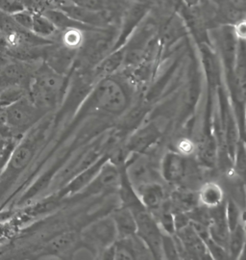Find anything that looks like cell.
Wrapping results in <instances>:
<instances>
[{
    "instance_id": "cell-27",
    "label": "cell",
    "mask_w": 246,
    "mask_h": 260,
    "mask_svg": "<svg viewBox=\"0 0 246 260\" xmlns=\"http://www.w3.org/2000/svg\"><path fill=\"white\" fill-rule=\"evenodd\" d=\"M225 214H226V219H227V223H228L229 230L230 232L233 231L234 229L237 228L240 223V214H239V208L237 205L230 201L225 207Z\"/></svg>"
},
{
    "instance_id": "cell-24",
    "label": "cell",
    "mask_w": 246,
    "mask_h": 260,
    "mask_svg": "<svg viewBox=\"0 0 246 260\" xmlns=\"http://www.w3.org/2000/svg\"><path fill=\"white\" fill-rule=\"evenodd\" d=\"M19 141L20 138L14 136L0 137V174L8 165Z\"/></svg>"
},
{
    "instance_id": "cell-31",
    "label": "cell",
    "mask_w": 246,
    "mask_h": 260,
    "mask_svg": "<svg viewBox=\"0 0 246 260\" xmlns=\"http://www.w3.org/2000/svg\"><path fill=\"white\" fill-rule=\"evenodd\" d=\"M75 240V235L73 233H66L64 235H61L52 242V249L55 251H64L65 249L73 245Z\"/></svg>"
},
{
    "instance_id": "cell-9",
    "label": "cell",
    "mask_w": 246,
    "mask_h": 260,
    "mask_svg": "<svg viewBox=\"0 0 246 260\" xmlns=\"http://www.w3.org/2000/svg\"><path fill=\"white\" fill-rule=\"evenodd\" d=\"M84 237L91 246L107 249L110 245H113L119 239V234L111 217L91 224L87 231L84 232Z\"/></svg>"
},
{
    "instance_id": "cell-29",
    "label": "cell",
    "mask_w": 246,
    "mask_h": 260,
    "mask_svg": "<svg viewBox=\"0 0 246 260\" xmlns=\"http://www.w3.org/2000/svg\"><path fill=\"white\" fill-rule=\"evenodd\" d=\"M67 2L91 11L100 12L107 9L106 0H67Z\"/></svg>"
},
{
    "instance_id": "cell-17",
    "label": "cell",
    "mask_w": 246,
    "mask_h": 260,
    "mask_svg": "<svg viewBox=\"0 0 246 260\" xmlns=\"http://www.w3.org/2000/svg\"><path fill=\"white\" fill-rule=\"evenodd\" d=\"M125 59V49L124 47H119L112 50V52L105 56L95 69V77H98L99 80L105 77L112 76L120 67L124 65Z\"/></svg>"
},
{
    "instance_id": "cell-14",
    "label": "cell",
    "mask_w": 246,
    "mask_h": 260,
    "mask_svg": "<svg viewBox=\"0 0 246 260\" xmlns=\"http://www.w3.org/2000/svg\"><path fill=\"white\" fill-rule=\"evenodd\" d=\"M108 155H101L96 161H94L89 167L84 169L74 177H72L67 183L65 184L61 191L59 197H65L67 195L79 194L84 188H86L92 181V179L96 177L98 172L100 171L103 164L109 159Z\"/></svg>"
},
{
    "instance_id": "cell-8",
    "label": "cell",
    "mask_w": 246,
    "mask_h": 260,
    "mask_svg": "<svg viewBox=\"0 0 246 260\" xmlns=\"http://www.w3.org/2000/svg\"><path fill=\"white\" fill-rule=\"evenodd\" d=\"M149 11V6L146 3L137 2L128 6L125 11V15L121 22V29L119 38L116 40L114 45V49L123 47L130 36L135 32L139 24L143 22Z\"/></svg>"
},
{
    "instance_id": "cell-11",
    "label": "cell",
    "mask_w": 246,
    "mask_h": 260,
    "mask_svg": "<svg viewBox=\"0 0 246 260\" xmlns=\"http://www.w3.org/2000/svg\"><path fill=\"white\" fill-rule=\"evenodd\" d=\"M175 233L185 251L193 258L207 259L210 256L206 243L193 228L191 222L178 229Z\"/></svg>"
},
{
    "instance_id": "cell-16",
    "label": "cell",
    "mask_w": 246,
    "mask_h": 260,
    "mask_svg": "<svg viewBox=\"0 0 246 260\" xmlns=\"http://www.w3.org/2000/svg\"><path fill=\"white\" fill-rule=\"evenodd\" d=\"M142 204L151 212L155 213L165 203V193L163 186L156 181L134 188Z\"/></svg>"
},
{
    "instance_id": "cell-35",
    "label": "cell",
    "mask_w": 246,
    "mask_h": 260,
    "mask_svg": "<svg viewBox=\"0 0 246 260\" xmlns=\"http://www.w3.org/2000/svg\"><path fill=\"white\" fill-rule=\"evenodd\" d=\"M182 1L188 7H197L208 2L209 0H182Z\"/></svg>"
},
{
    "instance_id": "cell-28",
    "label": "cell",
    "mask_w": 246,
    "mask_h": 260,
    "mask_svg": "<svg viewBox=\"0 0 246 260\" xmlns=\"http://www.w3.org/2000/svg\"><path fill=\"white\" fill-rule=\"evenodd\" d=\"M163 252L164 256L169 259H176L179 255L176 242L172 239L171 235L166 233L163 234Z\"/></svg>"
},
{
    "instance_id": "cell-13",
    "label": "cell",
    "mask_w": 246,
    "mask_h": 260,
    "mask_svg": "<svg viewBox=\"0 0 246 260\" xmlns=\"http://www.w3.org/2000/svg\"><path fill=\"white\" fill-rule=\"evenodd\" d=\"M187 171L188 163L182 153L167 151L162 158L160 172L163 179L167 183H180L186 177Z\"/></svg>"
},
{
    "instance_id": "cell-15",
    "label": "cell",
    "mask_w": 246,
    "mask_h": 260,
    "mask_svg": "<svg viewBox=\"0 0 246 260\" xmlns=\"http://www.w3.org/2000/svg\"><path fill=\"white\" fill-rule=\"evenodd\" d=\"M144 154H133V157L124 163V169L128 179L134 188L146 184L153 180L152 169Z\"/></svg>"
},
{
    "instance_id": "cell-2",
    "label": "cell",
    "mask_w": 246,
    "mask_h": 260,
    "mask_svg": "<svg viewBox=\"0 0 246 260\" xmlns=\"http://www.w3.org/2000/svg\"><path fill=\"white\" fill-rule=\"evenodd\" d=\"M42 132L43 129L34 130L26 139L19 141L8 165L0 174V202L32 162L39 148Z\"/></svg>"
},
{
    "instance_id": "cell-19",
    "label": "cell",
    "mask_w": 246,
    "mask_h": 260,
    "mask_svg": "<svg viewBox=\"0 0 246 260\" xmlns=\"http://www.w3.org/2000/svg\"><path fill=\"white\" fill-rule=\"evenodd\" d=\"M224 194L222 188L215 182H207L201 186L198 192L199 204L207 208H216L222 205Z\"/></svg>"
},
{
    "instance_id": "cell-18",
    "label": "cell",
    "mask_w": 246,
    "mask_h": 260,
    "mask_svg": "<svg viewBox=\"0 0 246 260\" xmlns=\"http://www.w3.org/2000/svg\"><path fill=\"white\" fill-rule=\"evenodd\" d=\"M112 219L116 224L119 238H124L137 234V223L135 217L127 206L122 205L120 208L117 209L112 215Z\"/></svg>"
},
{
    "instance_id": "cell-23",
    "label": "cell",
    "mask_w": 246,
    "mask_h": 260,
    "mask_svg": "<svg viewBox=\"0 0 246 260\" xmlns=\"http://www.w3.org/2000/svg\"><path fill=\"white\" fill-rule=\"evenodd\" d=\"M246 243V231L243 224L239 223L230 232L227 251L232 258H238L239 253Z\"/></svg>"
},
{
    "instance_id": "cell-5",
    "label": "cell",
    "mask_w": 246,
    "mask_h": 260,
    "mask_svg": "<svg viewBox=\"0 0 246 260\" xmlns=\"http://www.w3.org/2000/svg\"><path fill=\"white\" fill-rule=\"evenodd\" d=\"M231 95L237 109L238 126L244 132L246 113V41L238 40L237 61L232 76L228 79Z\"/></svg>"
},
{
    "instance_id": "cell-7",
    "label": "cell",
    "mask_w": 246,
    "mask_h": 260,
    "mask_svg": "<svg viewBox=\"0 0 246 260\" xmlns=\"http://www.w3.org/2000/svg\"><path fill=\"white\" fill-rule=\"evenodd\" d=\"M221 60L227 75V80L232 76L237 61V39L232 25H221L218 35Z\"/></svg>"
},
{
    "instance_id": "cell-12",
    "label": "cell",
    "mask_w": 246,
    "mask_h": 260,
    "mask_svg": "<svg viewBox=\"0 0 246 260\" xmlns=\"http://www.w3.org/2000/svg\"><path fill=\"white\" fill-rule=\"evenodd\" d=\"M34 72L19 62H9L0 68V88L18 86L29 90Z\"/></svg>"
},
{
    "instance_id": "cell-33",
    "label": "cell",
    "mask_w": 246,
    "mask_h": 260,
    "mask_svg": "<svg viewBox=\"0 0 246 260\" xmlns=\"http://www.w3.org/2000/svg\"><path fill=\"white\" fill-rule=\"evenodd\" d=\"M235 34L238 40L246 41V19H240L235 25H233Z\"/></svg>"
},
{
    "instance_id": "cell-1",
    "label": "cell",
    "mask_w": 246,
    "mask_h": 260,
    "mask_svg": "<svg viewBox=\"0 0 246 260\" xmlns=\"http://www.w3.org/2000/svg\"><path fill=\"white\" fill-rule=\"evenodd\" d=\"M64 87V75L45 62L35 71L28 93L37 106L45 113H48L61 101Z\"/></svg>"
},
{
    "instance_id": "cell-30",
    "label": "cell",
    "mask_w": 246,
    "mask_h": 260,
    "mask_svg": "<svg viewBox=\"0 0 246 260\" xmlns=\"http://www.w3.org/2000/svg\"><path fill=\"white\" fill-rule=\"evenodd\" d=\"M25 8L22 0H0V10L10 16Z\"/></svg>"
},
{
    "instance_id": "cell-3",
    "label": "cell",
    "mask_w": 246,
    "mask_h": 260,
    "mask_svg": "<svg viewBox=\"0 0 246 260\" xmlns=\"http://www.w3.org/2000/svg\"><path fill=\"white\" fill-rule=\"evenodd\" d=\"M91 106L114 116L125 113L129 106V95L125 87L112 76L102 78L96 84L90 98Z\"/></svg>"
},
{
    "instance_id": "cell-10",
    "label": "cell",
    "mask_w": 246,
    "mask_h": 260,
    "mask_svg": "<svg viewBox=\"0 0 246 260\" xmlns=\"http://www.w3.org/2000/svg\"><path fill=\"white\" fill-rule=\"evenodd\" d=\"M161 134V130L154 122L140 126L129 137L125 146V152L144 154L159 141Z\"/></svg>"
},
{
    "instance_id": "cell-4",
    "label": "cell",
    "mask_w": 246,
    "mask_h": 260,
    "mask_svg": "<svg viewBox=\"0 0 246 260\" xmlns=\"http://www.w3.org/2000/svg\"><path fill=\"white\" fill-rule=\"evenodd\" d=\"M6 124L11 136L21 138L43 119L46 113L32 101L29 93L4 107Z\"/></svg>"
},
{
    "instance_id": "cell-36",
    "label": "cell",
    "mask_w": 246,
    "mask_h": 260,
    "mask_svg": "<svg viewBox=\"0 0 246 260\" xmlns=\"http://www.w3.org/2000/svg\"><path fill=\"white\" fill-rule=\"evenodd\" d=\"M244 135L246 136V113H245V119H244Z\"/></svg>"
},
{
    "instance_id": "cell-26",
    "label": "cell",
    "mask_w": 246,
    "mask_h": 260,
    "mask_svg": "<svg viewBox=\"0 0 246 260\" xmlns=\"http://www.w3.org/2000/svg\"><path fill=\"white\" fill-rule=\"evenodd\" d=\"M11 17L16 21V23L18 24V26L32 32L33 22H34V12L33 11L25 8V9L19 11L18 13H15Z\"/></svg>"
},
{
    "instance_id": "cell-6",
    "label": "cell",
    "mask_w": 246,
    "mask_h": 260,
    "mask_svg": "<svg viewBox=\"0 0 246 260\" xmlns=\"http://www.w3.org/2000/svg\"><path fill=\"white\" fill-rule=\"evenodd\" d=\"M121 165L115 163L109 158L103 164L96 177L79 194L96 195L119 190L121 182Z\"/></svg>"
},
{
    "instance_id": "cell-22",
    "label": "cell",
    "mask_w": 246,
    "mask_h": 260,
    "mask_svg": "<svg viewBox=\"0 0 246 260\" xmlns=\"http://www.w3.org/2000/svg\"><path fill=\"white\" fill-rule=\"evenodd\" d=\"M57 32H59V30L44 13L34 12V22L32 27L33 34L38 37L47 39L52 37Z\"/></svg>"
},
{
    "instance_id": "cell-34",
    "label": "cell",
    "mask_w": 246,
    "mask_h": 260,
    "mask_svg": "<svg viewBox=\"0 0 246 260\" xmlns=\"http://www.w3.org/2000/svg\"><path fill=\"white\" fill-rule=\"evenodd\" d=\"M0 136L1 137H8L11 136L9 129L6 124V120H5V112H4V107L0 104Z\"/></svg>"
},
{
    "instance_id": "cell-37",
    "label": "cell",
    "mask_w": 246,
    "mask_h": 260,
    "mask_svg": "<svg viewBox=\"0 0 246 260\" xmlns=\"http://www.w3.org/2000/svg\"><path fill=\"white\" fill-rule=\"evenodd\" d=\"M244 228H245V231H246V219H245V225H244Z\"/></svg>"
},
{
    "instance_id": "cell-25",
    "label": "cell",
    "mask_w": 246,
    "mask_h": 260,
    "mask_svg": "<svg viewBox=\"0 0 246 260\" xmlns=\"http://www.w3.org/2000/svg\"><path fill=\"white\" fill-rule=\"evenodd\" d=\"M61 32V41L63 46L68 47L71 49H77L82 47L83 43L85 42L84 32L79 28H67Z\"/></svg>"
},
{
    "instance_id": "cell-21",
    "label": "cell",
    "mask_w": 246,
    "mask_h": 260,
    "mask_svg": "<svg viewBox=\"0 0 246 260\" xmlns=\"http://www.w3.org/2000/svg\"><path fill=\"white\" fill-rule=\"evenodd\" d=\"M172 205L178 212L189 213L195 207L200 205L198 194H194L193 192L188 190L177 191L176 193H174Z\"/></svg>"
},
{
    "instance_id": "cell-20",
    "label": "cell",
    "mask_w": 246,
    "mask_h": 260,
    "mask_svg": "<svg viewBox=\"0 0 246 260\" xmlns=\"http://www.w3.org/2000/svg\"><path fill=\"white\" fill-rule=\"evenodd\" d=\"M218 140L213 133L206 132L201 140L198 148V156L202 164L207 167H213L218 157Z\"/></svg>"
},
{
    "instance_id": "cell-32",
    "label": "cell",
    "mask_w": 246,
    "mask_h": 260,
    "mask_svg": "<svg viewBox=\"0 0 246 260\" xmlns=\"http://www.w3.org/2000/svg\"><path fill=\"white\" fill-rule=\"evenodd\" d=\"M224 2L228 5L231 9L245 16L246 0H224Z\"/></svg>"
}]
</instances>
